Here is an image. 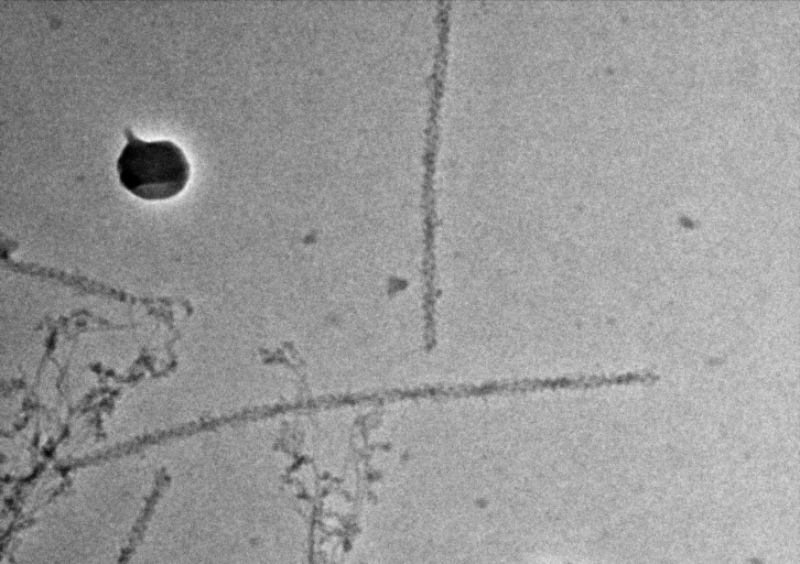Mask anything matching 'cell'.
Listing matches in <instances>:
<instances>
[{
  "instance_id": "7a4b0ae2",
  "label": "cell",
  "mask_w": 800,
  "mask_h": 564,
  "mask_svg": "<svg viewBox=\"0 0 800 564\" xmlns=\"http://www.w3.org/2000/svg\"><path fill=\"white\" fill-rule=\"evenodd\" d=\"M618 383L617 377L591 376V377H561L544 379H521L512 381H494L482 384L485 395L511 394L522 392H534L542 390L595 388Z\"/></svg>"
},
{
  "instance_id": "6da1fadb",
  "label": "cell",
  "mask_w": 800,
  "mask_h": 564,
  "mask_svg": "<svg viewBox=\"0 0 800 564\" xmlns=\"http://www.w3.org/2000/svg\"><path fill=\"white\" fill-rule=\"evenodd\" d=\"M127 143L117 159L120 184L145 200L167 199L186 186L191 165L171 140L144 141L125 129Z\"/></svg>"
}]
</instances>
